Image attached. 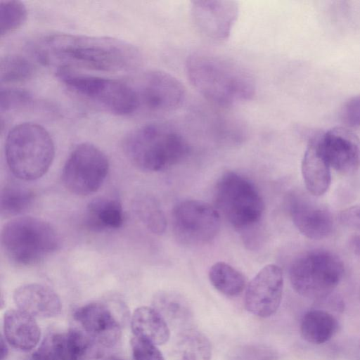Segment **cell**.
I'll use <instances>...</instances> for the list:
<instances>
[{
  "mask_svg": "<svg viewBox=\"0 0 360 360\" xmlns=\"http://www.w3.org/2000/svg\"><path fill=\"white\" fill-rule=\"evenodd\" d=\"M6 255L19 266H30L42 260L60 247L56 229L43 219L20 217L8 221L1 234Z\"/></svg>",
  "mask_w": 360,
  "mask_h": 360,
  "instance_id": "5",
  "label": "cell"
},
{
  "mask_svg": "<svg viewBox=\"0 0 360 360\" xmlns=\"http://www.w3.org/2000/svg\"><path fill=\"white\" fill-rule=\"evenodd\" d=\"M34 72L33 64L20 55H6L1 59L0 79L1 84L24 82L31 79Z\"/></svg>",
  "mask_w": 360,
  "mask_h": 360,
  "instance_id": "27",
  "label": "cell"
},
{
  "mask_svg": "<svg viewBox=\"0 0 360 360\" xmlns=\"http://www.w3.org/2000/svg\"><path fill=\"white\" fill-rule=\"evenodd\" d=\"M32 49L41 63L57 70L82 68L119 72L134 69L141 62L134 46L109 37L54 33L36 40Z\"/></svg>",
  "mask_w": 360,
  "mask_h": 360,
  "instance_id": "1",
  "label": "cell"
},
{
  "mask_svg": "<svg viewBox=\"0 0 360 360\" xmlns=\"http://www.w3.org/2000/svg\"><path fill=\"white\" fill-rule=\"evenodd\" d=\"M155 309L168 324L182 330L192 319V311L187 300L180 294L172 291L158 292L153 300Z\"/></svg>",
  "mask_w": 360,
  "mask_h": 360,
  "instance_id": "23",
  "label": "cell"
},
{
  "mask_svg": "<svg viewBox=\"0 0 360 360\" xmlns=\"http://www.w3.org/2000/svg\"><path fill=\"white\" fill-rule=\"evenodd\" d=\"M32 101V95L27 90L13 87H5L1 89V112L23 108L30 105Z\"/></svg>",
  "mask_w": 360,
  "mask_h": 360,
  "instance_id": "31",
  "label": "cell"
},
{
  "mask_svg": "<svg viewBox=\"0 0 360 360\" xmlns=\"http://www.w3.org/2000/svg\"><path fill=\"white\" fill-rule=\"evenodd\" d=\"M105 360H122V359L115 357V356H110V357L107 358Z\"/></svg>",
  "mask_w": 360,
  "mask_h": 360,
  "instance_id": "37",
  "label": "cell"
},
{
  "mask_svg": "<svg viewBox=\"0 0 360 360\" xmlns=\"http://www.w3.org/2000/svg\"><path fill=\"white\" fill-rule=\"evenodd\" d=\"M131 326L135 337L155 345L166 343L170 338L167 322L155 308L143 306L136 309L131 316Z\"/></svg>",
  "mask_w": 360,
  "mask_h": 360,
  "instance_id": "21",
  "label": "cell"
},
{
  "mask_svg": "<svg viewBox=\"0 0 360 360\" xmlns=\"http://www.w3.org/2000/svg\"><path fill=\"white\" fill-rule=\"evenodd\" d=\"M359 295H360V288H359Z\"/></svg>",
  "mask_w": 360,
  "mask_h": 360,
  "instance_id": "38",
  "label": "cell"
},
{
  "mask_svg": "<svg viewBox=\"0 0 360 360\" xmlns=\"http://www.w3.org/2000/svg\"><path fill=\"white\" fill-rule=\"evenodd\" d=\"M131 347L134 360H165L156 345L144 339L134 337Z\"/></svg>",
  "mask_w": 360,
  "mask_h": 360,
  "instance_id": "32",
  "label": "cell"
},
{
  "mask_svg": "<svg viewBox=\"0 0 360 360\" xmlns=\"http://www.w3.org/2000/svg\"><path fill=\"white\" fill-rule=\"evenodd\" d=\"M343 274L342 260L325 249H314L302 254L293 261L289 271L294 290L310 299L327 297L338 285Z\"/></svg>",
  "mask_w": 360,
  "mask_h": 360,
  "instance_id": "7",
  "label": "cell"
},
{
  "mask_svg": "<svg viewBox=\"0 0 360 360\" xmlns=\"http://www.w3.org/2000/svg\"><path fill=\"white\" fill-rule=\"evenodd\" d=\"M214 202L217 210L240 231L255 226L264 211V201L254 184L233 172L224 173L217 181Z\"/></svg>",
  "mask_w": 360,
  "mask_h": 360,
  "instance_id": "8",
  "label": "cell"
},
{
  "mask_svg": "<svg viewBox=\"0 0 360 360\" xmlns=\"http://www.w3.org/2000/svg\"><path fill=\"white\" fill-rule=\"evenodd\" d=\"M301 169L305 186L311 195L319 197L327 192L331 183V167L321 149L317 133L309 141Z\"/></svg>",
  "mask_w": 360,
  "mask_h": 360,
  "instance_id": "18",
  "label": "cell"
},
{
  "mask_svg": "<svg viewBox=\"0 0 360 360\" xmlns=\"http://www.w3.org/2000/svg\"><path fill=\"white\" fill-rule=\"evenodd\" d=\"M109 171L105 154L90 143L77 145L69 155L62 172V181L68 191L79 195L96 192Z\"/></svg>",
  "mask_w": 360,
  "mask_h": 360,
  "instance_id": "9",
  "label": "cell"
},
{
  "mask_svg": "<svg viewBox=\"0 0 360 360\" xmlns=\"http://www.w3.org/2000/svg\"><path fill=\"white\" fill-rule=\"evenodd\" d=\"M57 77L72 93L116 115L137 112L138 104L130 82L58 69Z\"/></svg>",
  "mask_w": 360,
  "mask_h": 360,
  "instance_id": "6",
  "label": "cell"
},
{
  "mask_svg": "<svg viewBox=\"0 0 360 360\" xmlns=\"http://www.w3.org/2000/svg\"><path fill=\"white\" fill-rule=\"evenodd\" d=\"M321 149L331 168L348 175L360 167V139L345 127L317 133Z\"/></svg>",
  "mask_w": 360,
  "mask_h": 360,
  "instance_id": "13",
  "label": "cell"
},
{
  "mask_svg": "<svg viewBox=\"0 0 360 360\" xmlns=\"http://www.w3.org/2000/svg\"><path fill=\"white\" fill-rule=\"evenodd\" d=\"M130 83L137 99V112L163 115L176 110L185 98L182 83L162 70L146 71Z\"/></svg>",
  "mask_w": 360,
  "mask_h": 360,
  "instance_id": "10",
  "label": "cell"
},
{
  "mask_svg": "<svg viewBox=\"0 0 360 360\" xmlns=\"http://www.w3.org/2000/svg\"><path fill=\"white\" fill-rule=\"evenodd\" d=\"M352 250L357 255H360V234H354L349 240Z\"/></svg>",
  "mask_w": 360,
  "mask_h": 360,
  "instance_id": "35",
  "label": "cell"
},
{
  "mask_svg": "<svg viewBox=\"0 0 360 360\" xmlns=\"http://www.w3.org/2000/svg\"><path fill=\"white\" fill-rule=\"evenodd\" d=\"M134 209L142 223L151 232L163 233L167 221L162 210L155 201L148 196H139L134 200Z\"/></svg>",
  "mask_w": 360,
  "mask_h": 360,
  "instance_id": "28",
  "label": "cell"
},
{
  "mask_svg": "<svg viewBox=\"0 0 360 360\" xmlns=\"http://www.w3.org/2000/svg\"><path fill=\"white\" fill-rule=\"evenodd\" d=\"M127 157L137 167L149 172L167 169L188 155L187 140L167 123H150L131 131L124 138Z\"/></svg>",
  "mask_w": 360,
  "mask_h": 360,
  "instance_id": "3",
  "label": "cell"
},
{
  "mask_svg": "<svg viewBox=\"0 0 360 360\" xmlns=\"http://www.w3.org/2000/svg\"><path fill=\"white\" fill-rule=\"evenodd\" d=\"M74 318L88 335L102 347H112L120 339V323L103 303L91 302L77 309Z\"/></svg>",
  "mask_w": 360,
  "mask_h": 360,
  "instance_id": "16",
  "label": "cell"
},
{
  "mask_svg": "<svg viewBox=\"0 0 360 360\" xmlns=\"http://www.w3.org/2000/svg\"><path fill=\"white\" fill-rule=\"evenodd\" d=\"M338 328V321L333 314L323 309H311L303 316L300 332L307 342L320 345L330 340Z\"/></svg>",
  "mask_w": 360,
  "mask_h": 360,
  "instance_id": "22",
  "label": "cell"
},
{
  "mask_svg": "<svg viewBox=\"0 0 360 360\" xmlns=\"http://www.w3.org/2000/svg\"><path fill=\"white\" fill-rule=\"evenodd\" d=\"M27 11L20 1L0 2L1 37L6 36L20 28L26 21Z\"/></svg>",
  "mask_w": 360,
  "mask_h": 360,
  "instance_id": "29",
  "label": "cell"
},
{
  "mask_svg": "<svg viewBox=\"0 0 360 360\" xmlns=\"http://www.w3.org/2000/svg\"><path fill=\"white\" fill-rule=\"evenodd\" d=\"M283 290L282 269L270 264L251 280L245 293V306L255 316L266 318L274 314L281 302Z\"/></svg>",
  "mask_w": 360,
  "mask_h": 360,
  "instance_id": "12",
  "label": "cell"
},
{
  "mask_svg": "<svg viewBox=\"0 0 360 360\" xmlns=\"http://www.w3.org/2000/svg\"><path fill=\"white\" fill-rule=\"evenodd\" d=\"M208 277L213 287L228 297L238 296L246 286L245 276L223 262H216L210 267Z\"/></svg>",
  "mask_w": 360,
  "mask_h": 360,
  "instance_id": "25",
  "label": "cell"
},
{
  "mask_svg": "<svg viewBox=\"0 0 360 360\" xmlns=\"http://www.w3.org/2000/svg\"><path fill=\"white\" fill-rule=\"evenodd\" d=\"M174 355L175 360H210L211 344L203 333L186 328L176 338Z\"/></svg>",
  "mask_w": 360,
  "mask_h": 360,
  "instance_id": "24",
  "label": "cell"
},
{
  "mask_svg": "<svg viewBox=\"0 0 360 360\" xmlns=\"http://www.w3.org/2000/svg\"><path fill=\"white\" fill-rule=\"evenodd\" d=\"M34 200L32 191L18 184L6 185L1 193V212L7 217L27 212Z\"/></svg>",
  "mask_w": 360,
  "mask_h": 360,
  "instance_id": "26",
  "label": "cell"
},
{
  "mask_svg": "<svg viewBox=\"0 0 360 360\" xmlns=\"http://www.w3.org/2000/svg\"><path fill=\"white\" fill-rule=\"evenodd\" d=\"M174 236L189 245L206 244L212 240L220 229V214L216 207L198 200L177 203L172 213Z\"/></svg>",
  "mask_w": 360,
  "mask_h": 360,
  "instance_id": "11",
  "label": "cell"
},
{
  "mask_svg": "<svg viewBox=\"0 0 360 360\" xmlns=\"http://www.w3.org/2000/svg\"><path fill=\"white\" fill-rule=\"evenodd\" d=\"M191 18L200 33L209 39H227L238 15V6L233 1H193Z\"/></svg>",
  "mask_w": 360,
  "mask_h": 360,
  "instance_id": "14",
  "label": "cell"
},
{
  "mask_svg": "<svg viewBox=\"0 0 360 360\" xmlns=\"http://www.w3.org/2000/svg\"><path fill=\"white\" fill-rule=\"evenodd\" d=\"M340 219L344 226L360 231V203L342 210Z\"/></svg>",
  "mask_w": 360,
  "mask_h": 360,
  "instance_id": "34",
  "label": "cell"
},
{
  "mask_svg": "<svg viewBox=\"0 0 360 360\" xmlns=\"http://www.w3.org/2000/svg\"><path fill=\"white\" fill-rule=\"evenodd\" d=\"M186 70L193 87L213 104L232 106L251 100L255 94L252 74L229 58L197 51L188 57Z\"/></svg>",
  "mask_w": 360,
  "mask_h": 360,
  "instance_id": "2",
  "label": "cell"
},
{
  "mask_svg": "<svg viewBox=\"0 0 360 360\" xmlns=\"http://www.w3.org/2000/svg\"><path fill=\"white\" fill-rule=\"evenodd\" d=\"M340 119L347 128L351 129L360 127V95L349 98L343 104Z\"/></svg>",
  "mask_w": 360,
  "mask_h": 360,
  "instance_id": "33",
  "label": "cell"
},
{
  "mask_svg": "<svg viewBox=\"0 0 360 360\" xmlns=\"http://www.w3.org/2000/svg\"><path fill=\"white\" fill-rule=\"evenodd\" d=\"M8 354V347L6 340L1 338V360H5Z\"/></svg>",
  "mask_w": 360,
  "mask_h": 360,
  "instance_id": "36",
  "label": "cell"
},
{
  "mask_svg": "<svg viewBox=\"0 0 360 360\" xmlns=\"http://www.w3.org/2000/svg\"><path fill=\"white\" fill-rule=\"evenodd\" d=\"M55 146L49 131L34 122H22L8 133L5 157L10 171L18 179L34 181L50 168Z\"/></svg>",
  "mask_w": 360,
  "mask_h": 360,
  "instance_id": "4",
  "label": "cell"
},
{
  "mask_svg": "<svg viewBox=\"0 0 360 360\" xmlns=\"http://www.w3.org/2000/svg\"><path fill=\"white\" fill-rule=\"evenodd\" d=\"M13 300L18 309L33 317L52 318L61 311V302L49 287L29 283L20 286L13 293Z\"/></svg>",
  "mask_w": 360,
  "mask_h": 360,
  "instance_id": "17",
  "label": "cell"
},
{
  "mask_svg": "<svg viewBox=\"0 0 360 360\" xmlns=\"http://www.w3.org/2000/svg\"><path fill=\"white\" fill-rule=\"evenodd\" d=\"M288 207L293 224L307 238L321 240L331 233L334 221L326 207L308 196L294 193L289 198Z\"/></svg>",
  "mask_w": 360,
  "mask_h": 360,
  "instance_id": "15",
  "label": "cell"
},
{
  "mask_svg": "<svg viewBox=\"0 0 360 360\" xmlns=\"http://www.w3.org/2000/svg\"><path fill=\"white\" fill-rule=\"evenodd\" d=\"M124 220L121 203L107 197H98L89 202L84 224L92 231L101 232L120 228Z\"/></svg>",
  "mask_w": 360,
  "mask_h": 360,
  "instance_id": "20",
  "label": "cell"
},
{
  "mask_svg": "<svg viewBox=\"0 0 360 360\" xmlns=\"http://www.w3.org/2000/svg\"><path fill=\"white\" fill-rule=\"evenodd\" d=\"M64 333L47 336L33 353L30 360H70Z\"/></svg>",
  "mask_w": 360,
  "mask_h": 360,
  "instance_id": "30",
  "label": "cell"
},
{
  "mask_svg": "<svg viewBox=\"0 0 360 360\" xmlns=\"http://www.w3.org/2000/svg\"><path fill=\"white\" fill-rule=\"evenodd\" d=\"M5 340L13 348L28 352L37 347L40 328L34 317L20 309L7 311L4 316Z\"/></svg>",
  "mask_w": 360,
  "mask_h": 360,
  "instance_id": "19",
  "label": "cell"
}]
</instances>
